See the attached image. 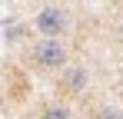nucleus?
I'll use <instances>...</instances> for the list:
<instances>
[{
  "label": "nucleus",
  "mask_w": 123,
  "mask_h": 119,
  "mask_svg": "<svg viewBox=\"0 0 123 119\" xmlns=\"http://www.w3.org/2000/svg\"><path fill=\"white\" fill-rule=\"evenodd\" d=\"M33 63L40 66V70H63L67 63H70V50H67V43L60 37H43L33 43Z\"/></svg>",
  "instance_id": "f257e3e1"
},
{
  "label": "nucleus",
  "mask_w": 123,
  "mask_h": 119,
  "mask_svg": "<svg viewBox=\"0 0 123 119\" xmlns=\"http://www.w3.org/2000/svg\"><path fill=\"white\" fill-rule=\"evenodd\" d=\"M33 27H37L40 37H63L70 30V17H67L63 7H43L33 17Z\"/></svg>",
  "instance_id": "f03ea898"
},
{
  "label": "nucleus",
  "mask_w": 123,
  "mask_h": 119,
  "mask_svg": "<svg viewBox=\"0 0 123 119\" xmlns=\"http://www.w3.org/2000/svg\"><path fill=\"white\" fill-rule=\"evenodd\" d=\"M90 83V73L86 66H63V76H60V89H67L70 96H80Z\"/></svg>",
  "instance_id": "7ed1b4c3"
},
{
  "label": "nucleus",
  "mask_w": 123,
  "mask_h": 119,
  "mask_svg": "<svg viewBox=\"0 0 123 119\" xmlns=\"http://www.w3.org/2000/svg\"><path fill=\"white\" fill-rule=\"evenodd\" d=\"M37 119H73V116H70V109H67V106H47Z\"/></svg>",
  "instance_id": "20e7f679"
},
{
  "label": "nucleus",
  "mask_w": 123,
  "mask_h": 119,
  "mask_svg": "<svg viewBox=\"0 0 123 119\" xmlns=\"http://www.w3.org/2000/svg\"><path fill=\"white\" fill-rule=\"evenodd\" d=\"M93 119H123V109H117V106H103V109L93 113Z\"/></svg>",
  "instance_id": "39448f33"
},
{
  "label": "nucleus",
  "mask_w": 123,
  "mask_h": 119,
  "mask_svg": "<svg viewBox=\"0 0 123 119\" xmlns=\"http://www.w3.org/2000/svg\"><path fill=\"white\" fill-rule=\"evenodd\" d=\"M120 43H123V27H120Z\"/></svg>",
  "instance_id": "423d86ee"
}]
</instances>
